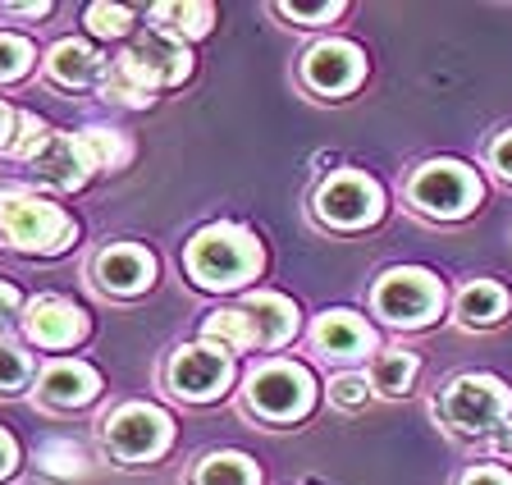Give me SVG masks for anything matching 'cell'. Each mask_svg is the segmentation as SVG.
Listing matches in <instances>:
<instances>
[{"instance_id": "21", "label": "cell", "mask_w": 512, "mask_h": 485, "mask_svg": "<svg viewBox=\"0 0 512 485\" xmlns=\"http://www.w3.org/2000/svg\"><path fill=\"white\" fill-rule=\"evenodd\" d=\"M151 14L165 23V33L170 37H202L215 19L211 5H156Z\"/></svg>"}, {"instance_id": "9", "label": "cell", "mask_w": 512, "mask_h": 485, "mask_svg": "<svg viewBox=\"0 0 512 485\" xmlns=\"http://www.w3.org/2000/svg\"><path fill=\"white\" fill-rule=\"evenodd\" d=\"M234 380V367H229V353L211 344H188L170 357V389L188 403H206L215 394H224Z\"/></svg>"}, {"instance_id": "29", "label": "cell", "mask_w": 512, "mask_h": 485, "mask_svg": "<svg viewBox=\"0 0 512 485\" xmlns=\"http://www.w3.org/2000/svg\"><path fill=\"white\" fill-rule=\"evenodd\" d=\"M23 380H28V357L19 348L0 344V394H14Z\"/></svg>"}, {"instance_id": "30", "label": "cell", "mask_w": 512, "mask_h": 485, "mask_svg": "<svg viewBox=\"0 0 512 485\" xmlns=\"http://www.w3.org/2000/svg\"><path fill=\"white\" fill-rule=\"evenodd\" d=\"M279 14L284 19H293V23H325V19H339L343 14V5H311V10H302V5H279Z\"/></svg>"}, {"instance_id": "13", "label": "cell", "mask_w": 512, "mask_h": 485, "mask_svg": "<svg viewBox=\"0 0 512 485\" xmlns=\"http://www.w3.org/2000/svg\"><path fill=\"white\" fill-rule=\"evenodd\" d=\"M23 325H28V339H37L42 348H69L87 335L83 307H74V302H64V298H37L28 307V321Z\"/></svg>"}, {"instance_id": "6", "label": "cell", "mask_w": 512, "mask_h": 485, "mask_svg": "<svg viewBox=\"0 0 512 485\" xmlns=\"http://www.w3.org/2000/svg\"><path fill=\"white\" fill-rule=\"evenodd\" d=\"M174 435V421L151 403H124L119 412L106 417V449L115 453L119 463H147L160 458L165 444Z\"/></svg>"}, {"instance_id": "1", "label": "cell", "mask_w": 512, "mask_h": 485, "mask_svg": "<svg viewBox=\"0 0 512 485\" xmlns=\"http://www.w3.org/2000/svg\"><path fill=\"white\" fill-rule=\"evenodd\" d=\"M183 266L202 289H238L261 270V248L243 225H211L188 243Z\"/></svg>"}, {"instance_id": "36", "label": "cell", "mask_w": 512, "mask_h": 485, "mask_svg": "<svg viewBox=\"0 0 512 485\" xmlns=\"http://www.w3.org/2000/svg\"><path fill=\"white\" fill-rule=\"evenodd\" d=\"M14 129H19V115H14L10 106H0V147H5V151H10V142H14L10 138Z\"/></svg>"}, {"instance_id": "38", "label": "cell", "mask_w": 512, "mask_h": 485, "mask_svg": "<svg viewBox=\"0 0 512 485\" xmlns=\"http://www.w3.org/2000/svg\"><path fill=\"white\" fill-rule=\"evenodd\" d=\"M508 449H512V431H508Z\"/></svg>"}, {"instance_id": "26", "label": "cell", "mask_w": 512, "mask_h": 485, "mask_svg": "<svg viewBox=\"0 0 512 485\" xmlns=\"http://www.w3.org/2000/svg\"><path fill=\"white\" fill-rule=\"evenodd\" d=\"M42 463H46V472H55V476H83L87 472V453L78 449V444L55 440V444L42 449Z\"/></svg>"}, {"instance_id": "2", "label": "cell", "mask_w": 512, "mask_h": 485, "mask_svg": "<svg viewBox=\"0 0 512 485\" xmlns=\"http://www.w3.org/2000/svg\"><path fill=\"white\" fill-rule=\"evenodd\" d=\"M74 220L64 216L60 206L42 202V197L23 193V188H10L0 193V238L19 252H37V257H51V252H64L74 243Z\"/></svg>"}, {"instance_id": "18", "label": "cell", "mask_w": 512, "mask_h": 485, "mask_svg": "<svg viewBox=\"0 0 512 485\" xmlns=\"http://www.w3.org/2000/svg\"><path fill=\"white\" fill-rule=\"evenodd\" d=\"M96 69H101V60H96V51L92 46H83V42H60L51 55H46V74H51L60 87L92 83Z\"/></svg>"}, {"instance_id": "24", "label": "cell", "mask_w": 512, "mask_h": 485, "mask_svg": "<svg viewBox=\"0 0 512 485\" xmlns=\"http://www.w3.org/2000/svg\"><path fill=\"white\" fill-rule=\"evenodd\" d=\"M206 339H220V348H252V321H247V312L238 307V312H215L211 321H206Z\"/></svg>"}, {"instance_id": "17", "label": "cell", "mask_w": 512, "mask_h": 485, "mask_svg": "<svg viewBox=\"0 0 512 485\" xmlns=\"http://www.w3.org/2000/svg\"><path fill=\"white\" fill-rule=\"evenodd\" d=\"M243 312H247V321H252V339L266 348L284 344V339L298 330V307L288 298H279V293H252Z\"/></svg>"}, {"instance_id": "20", "label": "cell", "mask_w": 512, "mask_h": 485, "mask_svg": "<svg viewBox=\"0 0 512 485\" xmlns=\"http://www.w3.org/2000/svg\"><path fill=\"white\" fill-rule=\"evenodd\" d=\"M252 458L247 453H211L202 467H197V485H256Z\"/></svg>"}, {"instance_id": "25", "label": "cell", "mask_w": 512, "mask_h": 485, "mask_svg": "<svg viewBox=\"0 0 512 485\" xmlns=\"http://www.w3.org/2000/svg\"><path fill=\"white\" fill-rule=\"evenodd\" d=\"M32 60H37V51H32L28 37L0 33V83H14V78H23L32 69Z\"/></svg>"}, {"instance_id": "19", "label": "cell", "mask_w": 512, "mask_h": 485, "mask_svg": "<svg viewBox=\"0 0 512 485\" xmlns=\"http://www.w3.org/2000/svg\"><path fill=\"white\" fill-rule=\"evenodd\" d=\"M503 307H508V293H503L499 284H485V280L467 284L458 298V316L467 325H494L503 316Z\"/></svg>"}, {"instance_id": "33", "label": "cell", "mask_w": 512, "mask_h": 485, "mask_svg": "<svg viewBox=\"0 0 512 485\" xmlns=\"http://www.w3.org/2000/svg\"><path fill=\"white\" fill-rule=\"evenodd\" d=\"M490 161H494V170L503 174V179H512V133H503L499 142H494V151H490Z\"/></svg>"}, {"instance_id": "37", "label": "cell", "mask_w": 512, "mask_h": 485, "mask_svg": "<svg viewBox=\"0 0 512 485\" xmlns=\"http://www.w3.org/2000/svg\"><path fill=\"white\" fill-rule=\"evenodd\" d=\"M46 10H51V5H42V0H37V5H10V14H28V19H42Z\"/></svg>"}, {"instance_id": "11", "label": "cell", "mask_w": 512, "mask_h": 485, "mask_svg": "<svg viewBox=\"0 0 512 485\" xmlns=\"http://www.w3.org/2000/svg\"><path fill=\"white\" fill-rule=\"evenodd\" d=\"M362 74H366V60L352 42H320V46H311L307 60H302V78H307L316 92H330V97L352 92V87L362 83Z\"/></svg>"}, {"instance_id": "5", "label": "cell", "mask_w": 512, "mask_h": 485, "mask_svg": "<svg viewBox=\"0 0 512 485\" xmlns=\"http://www.w3.org/2000/svg\"><path fill=\"white\" fill-rule=\"evenodd\" d=\"M407 197H412V206H421L426 216L458 220L480 202V179L458 161H430L416 170Z\"/></svg>"}, {"instance_id": "7", "label": "cell", "mask_w": 512, "mask_h": 485, "mask_svg": "<svg viewBox=\"0 0 512 485\" xmlns=\"http://www.w3.org/2000/svg\"><path fill=\"white\" fill-rule=\"evenodd\" d=\"M316 399V380L307 376V367H293V362H270V367L252 371L247 380V403L252 412L270 421H293L311 408Z\"/></svg>"}, {"instance_id": "32", "label": "cell", "mask_w": 512, "mask_h": 485, "mask_svg": "<svg viewBox=\"0 0 512 485\" xmlns=\"http://www.w3.org/2000/svg\"><path fill=\"white\" fill-rule=\"evenodd\" d=\"M462 485H512V476L499 472V467H471V472L462 476Z\"/></svg>"}, {"instance_id": "35", "label": "cell", "mask_w": 512, "mask_h": 485, "mask_svg": "<svg viewBox=\"0 0 512 485\" xmlns=\"http://www.w3.org/2000/svg\"><path fill=\"white\" fill-rule=\"evenodd\" d=\"M19 289H14V284H0V325H5V321H10V316L14 312H19Z\"/></svg>"}, {"instance_id": "23", "label": "cell", "mask_w": 512, "mask_h": 485, "mask_svg": "<svg viewBox=\"0 0 512 485\" xmlns=\"http://www.w3.org/2000/svg\"><path fill=\"white\" fill-rule=\"evenodd\" d=\"M78 142H83V156L92 161V170H115V165L128 156L124 138L110 133V129H83L78 133Z\"/></svg>"}, {"instance_id": "31", "label": "cell", "mask_w": 512, "mask_h": 485, "mask_svg": "<svg viewBox=\"0 0 512 485\" xmlns=\"http://www.w3.org/2000/svg\"><path fill=\"white\" fill-rule=\"evenodd\" d=\"M330 399L343 403V408H357V403H366V380L362 376H339L330 385Z\"/></svg>"}, {"instance_id": "15", "label": "cell", "mask_w": 512, "mask_h": 485, "mask_svg": "<svg viewBox=\"0 0 512 485\" xmlns=\"http://www.w3.org/2000/svg\"><path fill=\"white\" fill-rule=\"evenodd\" d=\"M96 389H101V376L87 362H55L42 371V399L51 408H83L96 399Z\"/></svg>"}, {"instance_id": "3", "label": "cell", "mask_w": 512, "mask_h": 485, "mask_svg": "<svg viewBox=\"0 0 512 485\" xmlns=\"http://www.w3.org/2000/svg\"><path fill=\"white\" fill-rule=\"evenodd\" d=\"M508 408H512V394H508V385L494 376H458L444 389V399H439L444 421L462 435L494 431V426L508 417Z\"/></svg>"}, {"instance_id": "4", "label": "cell", "mask_w": 512, "mask_h": 485, "mask_svg": "<svg viewBox=\"0 0 512 485\" xmlns=\"http://www.w3.org/2000/svg\"><path fill=\"white\" fill-rule=\"evenodd\" d=\"M444 307V284L430 275V270H389L380 284H375V312L389 325H426L439 316Z\"/></svg>"}, {"instance_id": "8", "label": "cell", "mask_w": 512, "mask_h": 485, "mask_svg": "<svg viewBox=\"0 0 512 485\" xmlns=\"http://www.w3.org/2000/svg\"><path fill=\"white\" fill-rule=\"evenodd\" d=\"M380 206H384L380 184L357 170H343V174H334V179H325L316 193L320 220H330V225H339V229H357V225L380 220Z\"/></svg>"}, {"instance_id": "34", "label": "cell", "mask_w": 512, "mask_h": 485, "mask_svg": "<svg viewBox=\"0 0 512 485\" xmlns=\"http://www.w3.org/2000/svg\"><path fill=\"white\" fill-rule=\"evenodd\" d=\"M14 463H19V444H14L10 431H0V476H10Z\"/></svg>"}, {"instance_id": "14", "label": "cell", "mask_w": 512, "mask_h": 485, "mask_svg": "<svg viewBox=\"0 0 512 485\" xmlns=\"http://www.w3.org/2000/svg\"><path fill=\"white\" fill-rule=\"evenodd\" d=\"M32 170H37V179H46L51 188H83L87 174H92V161L83 156V142L78 138L51 133L46 147L32 156Z\"/></svg>"}, {"instance_id": "28", "label": "cell", "mask_w": 512, "mask_h": 485, "mask_svg": "<svg viewBox=\"0 0 512 485\" xmlns=\"http://www.w3.org/2000/svg\"><path fill=\"white\" fill-rule=\"evenodd\" d=\"M46 138H51V133H46L42 119H37V115H19V138L10 142V156H23V161H32V156L46 147Z\"/></svg>"}, {"instance_id": "12", "label": "cell", "mask_w": 512, "mask_h": 485, "mask_svg": "<svg viewBox=\"0 0 512 485\" xmlns=\"http://www.w3.org/2000/svg\"><path fill=\"white\" fill-rule=\"evenodd\" d=\"M92 270H96V284L106 293L133 298V293L151 289V280H156V257H151L147 248H138V243H115V248H106L96 257Z\"/></svg>"}, {"instance_id": "22", "label": "cell", "mask_w": 512, "mask_h": 485, "mask_svg": "<svg viewBox=\"0 0 512 485\" xmlns=\"http://www.w3.org/2000/svg\"><path fill=\"white\" fill-rule=\"evenodd\" d=\"M416 376V357L412 353H380L375 357V367H371V385L380 389V394H403L407 385H412Z\"/></svg>"}, {"instance_id": "27", "label": "cell", "mask_w": 512, "mask_h": 485, "mask_svg": "<svg viewBox=\"0 0 512 485\" xmlns=\"http://www.w3.org/2000/svg\"><path fill=\"white\" fill-rule=\"evenodd\" d=\"M128 19H133V14H128L124 5H92V10H87V28H92L96 37H124Z\"/></svg>"}, {"instance_id": "10", "label": "cell", "mask_w": 512, "mask_h": 485, "mask_svg": "<svg viewBox=\"0 0 512 485\" xmlns=\"http://www.w3.org/2000/svg\"><path fill=\"white\" fill-rule=\"evenodd\" d=\"M119 60H124V65L133 69L147 87L179 83V78H188V69H192V55L183 51V42L179 37H170V33H147L142 42L128 46Z\"/></svg>"}, {"instance_id": "16", "label": "cell", "mask_w": 512, "mask_h": 485, "mask_svg": "<svg viewBox=\"0 0 512 485\" xmlns=\"http://www.w3.org/2000/svg\"><path fill=\"white\" fill-rule=\"evenodd\" d=\"M316 348L325 357H366L375 348V335L362 316L330 312V316H320V325H316Z\"/></svg>"}]
</instances>
